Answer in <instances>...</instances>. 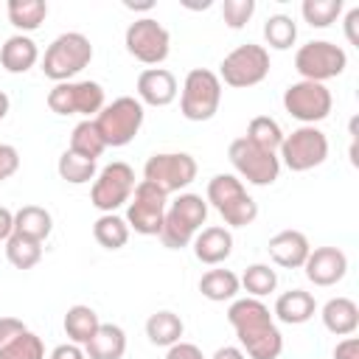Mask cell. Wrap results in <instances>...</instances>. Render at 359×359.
I'll return each mask as SVG.
<instances>
[{"mask_svg": "<svg viewBox=\"0 0 359 359\" xmlns=\"http://www.w3.org/2000/svg\"><path fill=\"white\" fill-rule=\"evenodd\" d=\"M244 137H247L250 143H255L258 149H266V151H275V154H278V149H280V143H283V129H280V123H278L275 118H269V115H255V118L250 121Z\"/></svg>", "mask_w": 359, "mask_h": 359, "instance_id": "32", "label": "cell"}, {"mask_svg": "<svg viewBox=\"0 0 359 359\" xmlns=\"http://www.w3.org/2000/svg\"><path fill=\"white\" fill-rule=\"evenodd\" d=\"M39 62V48L28 34H14L0 45V65L8 73H28Z\"/></svg>", "mask_w": 359, "mask_h": 359, "instance_id": "22", "label": "cell"}, {"mask_svg": "<svg viewBox=\"0 0 359 359\" xmlns=\"http://www.w3.org/2000/svg\"><path fill=\"white\" fill-rule=\"evenodd\" d=\"M126 8H132V11H149V8H154V3L149 0V3H123Z\"/></svg>", "mask_w": 359, "mask_h": 359, "instance_id": "49", "label": "cell"}, {"mask_svg": "<svg viewBox=\"0 0 359 359\" xmlns=\"http://www.w3.org/2000/svg\"><path fill=\"white\" fill-rule=\"evenodd\" d=\"M194 255L199 264H208V266H219L230 258L233 252V233L222 224H210V227H202L196 236H194Z\"/></svg>", "mask_w": 359, "mask_h": 359, "instance_id": "20", "label": "cell"}, {"mask_svg": "<svg viewBox=\"0 0 359 359\" xmlns=\"http://www.w3.org/2000/svg\"><path fill=\"white\" fill-rule=\"evenodd\" d=\"M208 219V202L199 194H180L174 202L165 208V219L160 227V241L168 250H182L194 241V236L202 230Z\"/></svg>", "mask_w": 359, "mask_h": 359, "instance_id": "2", "label": "cell"}, {"mask_svg": "<svg viewBox=\"0 0 359 359\" xmlns=\"http://www.w3.org/2000/svg\"><path fill=\"white\" fill-rule=\"evenodd\" d=\"M90 62H93V42L79 31H65L45 48L42 73L50 81L62 84V81H73V76H79Z\"/></svg>", "mask_w": 359, "mask_h": 359, "instance_id": "3", "label": "cell"}, {"mask_svg": "<svg viewBox=\"0 0 359 359\" xmlns=\"http://www.w3.org/2000/svg\"><path fill=\"white\" fill-rule=\"evenodd\" d=\"M222 104V81L213 70L208 67H194L188 70L185 81H182V93H180V112L185 121L202 123L210 121L219 112Z\"/></svg>", "mask_w": 359, "mask_h": 359, "instance_id": "6", "label": "cell"}, {"mask_svg": "<svg viewBox=\"0 0 359 359\" xmlns=\"http://www.w3.org/2000/svg\"><path fill=\"white\" fill-rule=\"evenodd\" d=\"M266 250H269V258L278 266H283V269H303V264H306V258L311 252V244H309L306 233H300V230H280V233H275L269 238Z\"/></svg>", "mask_w": 359, "mask_h": 359, "instance_id": "19", "label": "cell"}, {"mask_svg": "<svg viewBox=\"0 0 359 359\" xmlns=\"http://www.w3.org/2000/svg\"><path fill=\"white\" fill-rule=\"evenodd\" d=\"M53 230V216L50 210L39 208V205H22L17 213H14V233L17 236H25L31 241H45Z\"/></svg>", "mask_w": 359, "mask_h": 359, "instance_id": "25", "label": "cell"}, {"mask_svg": "<svg viewBox=\"0 0 359 359\" xmlns=\"http://www.w3.org/2000/svg\"><path fill=\"white\" fill-rule=\"evenodd\" d=\"M320 317L325 331H331L334 337H351L359 328V306L351 297H331L320 309Z\"/></svg>", "mask_w": 359, "mask_h": 359, "instance_id": "23", "label": "cell"}, {"mask_svg": "<svg viewBox=\"0 0 359 359\" xmlns=\"http://www.w3.org/2000/svg\"><path fill=\"white\" fill-rule=\"evenodd\" d=\"M345 67H348V53L328 39H311L300 45L294 53V70L300 73L303 81L325 84L328 79L342 76Z\"/></svg>", "mask_w": 359, "mask_h": 359, "instance_id": "9", "label": "cell"}, {"mask_svg": "<svg viewBox=\"0 0 359 359\" xmlns=\"http://www.w3.org/2000/svg\"><path fill=\"white\" fill-rule=\"evenodd\" d=\"M20 168V151L11 143H0V182H6Z\"/></svg>", "mask_w": 359, "mask_h": 359, "instance_id": "41", "label": "cell"}, {"mask_svg": "<svg viewBox=\"0 0 359 359\" xmlns=\"http://www.w3.org/2000/svg\"><path fill=\"white\" fill-rule=\"evenodd\" d=\"M216 76H219V81H224L233 90L255 87L269 76V50L255 42L238 45L222 59Z\"/></svg>", "mask_w": 359, "mask_h": 359, "instance_id": "7", "label": "cell"}, {"mask_svg": "<svg viewBox=\"0 0 359 359\" xmlns=\"http://www.w3.org/2000/svg\"><path fill=\"white\" fill-rule=\"evenodd\" d=\"M227 323L233 325L244 356L250 359H278L283 351V334L275 325L272 311L258 297H238L227 309Z\"/></svg>", "mask_w": 359, "mask_h": 359, "instance_id": "1", "label": "cell"}, {"mask_svg": "<svg viewBox=\"0 0 359 359\" xmlns=\"http://www.w3.org/2000/svg\"><path fill=\"white\" fill-rule=\"evenodd\" d=\"M137 101L143 107H168L180 87H177V76L165 67H146L140 76H137Z\"/></svg>", "mask_w": 359, "mask_h": 359, "instance_id": "18", "label": "cell"}, {"mask_svg": "<svg viewBox=\"0 0 359 359\" xmlns=\"http://www.w3.org/2000/svg\"><path fill=\"white\" fill-rule=\"evenodd\" d=\"M6 258L14 269H34L42 261V244L11 233L8 241H6Z\"/></svg>", "mask_w": 359, "mask_h": 359, "instance_id": "33", "label": "cell"}, {"mask_svg": "<svg viewBox=\"0 0 359 359\" xmlns=\"http://www.w3.org/2000/svg\"><path fill=\"white\" fill-rule=\"evenodd\" d=\"M0 359H45V345L34 331H25L6 351H0Z\"/></svg>", "mask_w": 359, "mask_h": 359, "instance_id": "38", "label": "cell"}, {"mask_svg": "<svg viewBox=\"0 0 359 359\" xmlns=\"http://www.w3.org/2000/svg\"><path fill=\"white\" fill-rule=\"evenodd\" d=\"M62 325H65L67 339H70L73 345H81V348H84V345L93 339V334L98 331L101 320H98L95 309H90V306H84V303H76V306L67 309Z\"/></svg>", "mask_w": 359, "mask_h": 359, "instance_id": "28", "label": "cell"}, {"mask_svg": "<svg viewBox=\"0 0 359 359\" xmlns=\"http://www.w3.org/2000/svg\"><path fill=\"white\" fill-rule=\"evenodd\" d=\"M303 269L314 286H334L348 275V255L339 247H314Z\"/></svg>", "mask_w": 359, "mask_h": 359, "instance_id": "17", "label": "cell"}, {"mask_svg": "<svg viewBox=\"0 0 359 359\" xmlns=\"http://www.w3.org/2000/svg\"><path fill=\"white\" fill-rule=\"evenodd\" d=\"M238 280H241V289H244L250 297H258V300H261L264 294H272V292H275V286H278V272H275L269 264H250Z\"/></svg>", "mask_w": 359, "mask_h": 359, "instance_id": "35", "label": "cell"}, {"mask_svg": "<svg viewBox=\"0 0 359 359\" xmlns=\"http://www.w3.org/2000/svg\"><path fill=\"white\" fill-rule=\"evenodd\" d=\"M342 0H303L300 14L311 28H328L342 14Z\"/></svg>", "mask_w": 359, "mask_h": 359, "instance_id": "37", "label": "cell"}, {"mask_svg": "<svg viewBox=\"0 0 359 359\" xmlns=\"http://www.w3.org/2000/svg\"><path fill=\"white\" fill-rule=\"evenodd\" d=\"M165 208H168V196L157 185L140 180L135 185L129 202H126V216L123 219H126L129 230H135L140 236H160Z\"/></svg>", "mask_w": 359, "mask_h": 359, "instance_id": "14", "label": "cell"}, {"mask_svg": "<svg viewBox=\"0 0 359 359\" xmlns=\"http://www.w3.org/2000/svg\"><path fill=\"white\" fill-rule=\"evenodd\" d=\"M123 45L129 50V56H135L143 65H163L168 59L171 50V34L154 20V17H140L135 22H129L126 34H123Z\"/></svg>", "mask_w": 359, "mask_h": 359, "instance_id": "16", "label": "cell"}, {"mask_svg": "<svg viewBox=\"0 0 359 359\" xmlns=\"http://www.w3.org/2000/svg\"><path fill=\"white\" fill-rule=\"evenodd\" d=\"M143 118H146V109L143 104L135 98V95H121L115 98L112 104H104L101 112L93 118L104 146L109 149H121L126 143H132L143 126Z\"/></svg>", "mask_w": 359, "mask_h": 359, "instance_id": "4", "label": "cell"}, {"mask_svg": "<svg viewBox=\"0 0 359 359\" xmlns=\"http://www.w3.org/2000/svg\"><path fill=\"white\" fill-rule=\"evenodd\" d=\"M56 171H59V177H62L65 182H70V185H87V182L95 180V174H98V168H95L93 160L79 157V154H73L70 149L62 151V157H59V163H56Z\"/></svg>", "mask_w": 359, "mask_h": 359, "instance_id": "34", "label": "cell"}, {"mask_svg": "<svg viewBox=\"0 0 359 359\" xmlns=\"http://www.w3.org/2000/svg\"><path fill=\"white\" fill-rule=\"evenodd\" d=\"M283 109L300 121V126H314L320 121H325L334 109V95L325 84L317 81H292L283 90Z\"/></svg>", "mask_w": 359, "mask_h": 359, "instance_id": "12", "label": "cell"}, {"mask_svg": "<svg viewBox=\"0 0 359 359\" xmlns=\"http://www.w3.org/2000/svg\"><path fill=\"white\" fill-rule=\"evenodd\" d=\"M48 359H87V353H84V348H81V345L65 342V345H56V348L50 351V356H48Z\"/></svg>", "mask_w": 359, "mask_h": 359, "instance_id": "44", "label": "cell"}, {"mask_svg": "<svg viewBox=\"0 0 359 359\" xmlns=\"http://www.w3.org/2000/svg\"><path fill=\"white\" fill-rule=\"evenodd\" d=\"M356 25H359V8H351L345 14V36L351 45H359V34H356Z\"/></svg>", "mask_w": 359, "mask_h": 359, "instance_id": "45", "label": "cell"}, {"mask_svg": "<svg viewBox=\"0 0 359 359\" xmlns=\"http://www.w3.org/2000/svg\"><path fill=\"white\" fill-rule=\"evenodd\" d=\"M210 359H247V356H244L241 348H236V345H224V348H219Z\"/></svg>", "mask_w": 359, "mask_h": 359, "instance_id": "47", "label": "cell"}, {"mask_svg": "<svg viewBox=\"0 0 359 359\" xmlns=\"http://www.w3.org/2000/svg\"><path fill=\"white\" fill-rule=\"evenodd\" d=\"M104 140H101V135H98V129H95V123L93 121H79L76 126H73V132H70V151L73 154H79V157H87V160H98L101 154H104Z\"/></svg>", "mask_w": 359, "mask_h": 359, "instance_id": "31", "label": "cell"}, {"mask_svg": "<svg viewBox=\"0 0 359 359\" xmlns=\"http://www.w3.org/2000/svg\"><path fill=\"white\" fill-rule=\"evenodd\" d=\"M334 359H359V339L345 337L334 345Z\"/></svg>", "mask_w": 359, "mask_h": 359, "instance_id": "43", "label": "cell"}, {"mask_svg": "<svg viewBox=\"0 0 359 359\" xmlns=\"http://www.w3.org/2000/svg\"><path fill=\"white\" fill-rule=\"evenodd\" d=\"M48 109L56 115H84V121H93L104 107V87L98 81H62L53 84L48 93Z\"/></svg>", "mask_w": 359, "mask_h": 359, "instance_id": "11", "label": "cell"}, {"mask_svg": "<svg viewBox=\"0 0 359 359\" xmlns=\"http://www.w3.org/2000/svg\"><path fill=\"white\" fill-rule=\"evenodd\" d=\"M196 171L199 165L188 151H157L146 160L143 180L157 185L168 196V194H180L182 188H188L196 180Z\"/></svg>", "mask_w": 359, "mask_h": 359, "instance_id": "10", "label": "cell"}, {"mask_svg": "<svg viewBox=\"0 0 359 359\" xmlns=\"http://www.w3.org/2000/svg\"><path fill=\"white\" fill-rule=\"evenodd\" d=\"M205 202H210L230 227H247L258 219V202L247 194L244 182L236 174H216L208 182Z\"/></svg>", "mask_w": 359, "mask_h": 359, "instance_id": "5", "label": "cell"}, {"mask_svg": "<svg viewBox=\"0 0 359 359\" xmlns=\"http://www.w3.org/2000/svg\"><path fill=\"white\" fill-rule=\"evenodd\" d=\"M8 109H11V101H8V95L0 90V121L8 115Z\"/></svg>", "mask_w": 359, "mask_h": 359, "instance_id": "48", "label": "cell"}, {"mask_svg": "<svg viewBox=\"0 0 359 359\" xmlns=\"http://www.w3.org/2000/svg\"><path fill=\"white\" fill-rule=\"evenodd\" d=\"M255 14V0H224L222 3V17H224V25L238 31L244 28Z\"/></svg>", "mask_w": 359, "mask_h": 359, "instance_id": "39", "label": "cell"}, {"mask_svg": "<svg viewBox=\"0 0 359 359\" xmlns=\"http://www.w3.org/2000/svg\"><path fill=\"white\" fill-rule=\"evenodd\" d=\"M314 314H317V300L306 289H289V292L278 294L275 309H272V317L278 323H286V325H303Z\"/></svg>", "mask_w": 359, "mask_h": 359, "instance_id": "21", "label": "cell"}, {"mask_svg": "<svg viewBox=\"0 0 359 359\" xmlns=\"http://www.w3.org/2000/svg\"><path fill=\"white\" fill-rule=\"evenodd\" d=\"M264 39L272 50H289L297 39V25L289 14H272L264 22Z\"/></svg>", "mask_w": 359, "mask_h": 359, "instance_id": "36", "label": "cell"}, {"mask_svg": "<svg viewBox=\"0 0 359 359\" xmlns=\"http://www.w3.org/2000/svg\"><path fill=\"white\" fill-rule=\"evenodd\" d=\"M199 292L202 297H208L210 303H224V300H236V294L241 292V280L233 269H208L199 278Z\"/></svg>", "mask_w": 359, "mask_h": 359, "instance_id": "26", "label": "cell"}, {"mask_svg": "<svg viewBox=\"0 0 359 359\" xmlns=\"http://www.w3.org/2000/svg\"><path fill=\"white\" fill-rule=\"evenodd\" d=\"M25 331H28V325L22 320H17V317H0V351H6Z\"/></svg>", "mask_w": 359, "mask_h": 359, "instance_id": "40", "label": "cell"}, {"mask_svg": "<svg viewBox=\"0 0 359 359\" xmlns=\"http://www.w3.org/2000/svg\"><path fill=\"white\" fill-rule=\"evenodd\" d=\"M165 359H205V353H202L199 345L180 339V342H174V345L165 351Z\"/></svg>", "mask_w": 359, "mask_h": 359, "instance_id": "42", "label": "cell"}, {"mask_svg": "<svg viewBox=\"0 0 359 359\" xmlns=\"http://www.w3.org/2000/svg\"><path fill=\"white\" fill-rule=\"evenodd\" d=\"M135 191V171L129 163H109L104 165L95 180H93V188H90V202L95 210L101 213H115L118 208H123L129 202Z\"/></svg>", "mask_w": 359, "mask_h": 359, "instance_id": "15", "label": "cell"}, {"mask_svg": "<svg viewBox=\"0 0 359 359\" xmlns=\"http://www.w3.org/2000/svg\"><path fill=\"white\" fill-rule=\"evenodd\" d=\"M185 334V323L180 314L163 309V311H154L149 320H146V337L151 345L157 348H171L174 342H180Z\"/></svg>", "mask_w": 359, "mask_h": 359, "instance_id": "27", "label": "cell"}, {"mask_svg": "<svg viewBox=\"0 0 359 359\" xmlns=\"http://www.w3.org/2000/svg\"><path fill=\"white\" fill-rule=\"evenodd\" d=\"M87 359H123L126 353V331L115 323H101L93 339L84 345Z\"/></svg>", "mask_w": 359, "mask_h": 359, "instance_id": "24", "label": "cell"}, {"mask_svg": "<svg viewBox=\"0 0 359 359\" xmlns=\"http://www.w3.org/2000/svg\"><path fill=\"white\" fill-rule=\"evenodd\" d=\"M227 157L238 174V180L250 182V185H258V188H266L278 180L280 174V160L275 151H266V149H258L255 143H250L247 137H236L227 149Z\"/></svg>", "mask_w": 359, "mask_h": 359, "instance_id": "13", "label": "cell"}, {"mask_svg": "<svg viewBox=\"0 0 359 359\" xmlns=\"http://www.w3.org/2000/svg\"><path fill=\"white\" fill-rule=\"evenodd\" d=\"M325 157H328V137L317 126H297L292 135H283V143L278 149L280 165H286L294 174L323 165Z\"/></svg>", "mask_w": 359, "mask_h": 359, "instance_id": "8", "label": "cell"}, {"mask_svg": "<svg viewBox=\"0 0 359 359\" xmlns=\"http://www.w3.org/2000/svg\"><path fill=\"white\" fill-rule=\"evenodd\" d=\"M11 233H14V213H11L8 208L0 205V241L6 244Z\"/></svg>", "mask_w": 359, "mask_h": 359, "instance_id": "46", "label": "cell"}, {"mask_svg": "<svg viewBox=\"0 0 359 359\" xmlns=\"http://www.w3.org/2000/svg\"><path fill=\"white\" fill-rule=\"evenodd\" d=\"M6 14H8V22L20 34H31V31H36L45 22L48 3L45 0H8Z\"/></svg>", "mask_w": 359, "mask_h": 359, "instance_id": "29", "label": "cell"}, {"mask_svg": "<svg viewBox=\"0 0 359 359\" xmlns=\"http://www.w3.org/2000/svg\"><path fill=\"white\" fill-rule=\"evenodd\" d=\"M129 233H132V230H129L126 219L118 216V213H101V216L95 219V224H93V238H95L104 250H121V247H126Z\"/></svg>", "mask_w": 359, "mask_h": 359, "instance_id": "30", "label": "cell"}]
</instances>
